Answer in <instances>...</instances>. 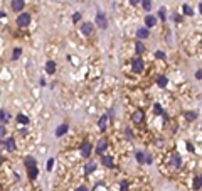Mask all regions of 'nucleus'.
I'll use <instances>...</instances> for the list:
<instances>
[{"label":"nucleus","instance_id":"f257e3e1","mask_svg":"<svg viewBox=\"0 0 202 191\" xmlns=\"http://www.w3.org/2000/svg\"><path fill=\"white\" fill-rule=\"evenodd\" d=\"M30 20H32V17H30V14H27V12H22V14H19L17 17V26L19 27H27L30 24Z\"/></svg>","mask_w":202,"mask_h":191},{"label":"nucleus","instance_id":"f03ea898","mask_svg":"<svg viewBox=\"0 0 202 191\" xmlns=\"http://www.w3.org/2000/svg\"><path fill=\"white\" fill-rule=\"evenodd\" d=\"M131 68H133L135 73H141V71H143V68H145L143 59H141L140 56H135V58L131 59Z\"/></svg>","mask_w":202,"mask_h":191},{"label":"nucleus","instance_id":"7ed1b4c3","mask_svg":"<svg viewBox=\"0 0 202 191\" xmlns=\"http://www.w3.org/2000/svg\"><path fill=\"white\" fill-rule=\"evenodd\" d=\"M96 24L101 27V29H106L108 27V20H106V15L101 14V12H98L96 14Z\"/></svg>","mask_w":202,"mask_h":191},{"label":"nucleus","instance_id":"20e7f679","mask_svg":"<svg viewBox=\"0 0 202 191\" xmlns=\"http://www.w3.org/2000/svg\"><path fill=\"white\" fill-rule=\"evenodd\" d=\"M170 164L173 166V168H182V157L179 154H172V157H170Z\"/></svg>","mask_w":202,"mask_h":191},{"label":"nucleus","instance_id":"39448f33","mask_svg":"<svg viewBox=\"0 0 202 191\" xmlns=\"http://www.w3.org/2000/svg\"><path fill=\"white\" fill-rule=\"evenodd\" d=\"M155 24H157L155 15H147V17H145V27H147V29H152V27H155Z\"/></svg>","mask_w":202,"mask_h":191},{"label":"nucleus","instance_id":"423d86ee","mask_svg":"<svg viewBox=\"0 0 202 191\" xmlns=\"http://www.w3.org/2000/svg\"><path fill=\"white\" fill-rule=\"evenodd\" d=\"M141 120H143V110L138 108V110L131 115V122H133V124H141Z\"/></svg>","mask_w":202,"mask_h":191},{"label":"nucleus","instance_id":"0eeeda50","mask_svg":"<svg viewBox=\"0 0 202 191\" xmlns=\"http://www.w3.org/2000/svg\"><path fill=\"white\" fill-rule=\"evenodd\" d=\"M24 5V0H12V10L14 12H22Z\"/></svg>","mask_w":202,"mask_h":191},{"label":"nucleus","instance_id":"6e6552de","mask_svg":"<svg viewBox=\"0 0 202 191\" xmlns=\"http://www.w3.org/2000/svg\"><path fill=\"white\" fill-rule=\"evenodd\" d=\"M91 149H93V147H91L89 142H83V144H81V154H83L84 157H88V156L91 154Z\"/></svg>","mask_w":202,"mask_h":191},{"label":"nucleus","instance_id":"1a4fd4ad","mask_svg":"<svg viewBox=\"0 0 202 191\" xmlns=\"http://www.w3.org/2000/svg\"><path fill=\"white\" fill-rule=\"evenodd\" d=\"M148 36H150V29H147V27H140V29L137 31V37H138V39H147Z\"/></svg>","mask_w":202,"mask_h":191},{"label":"nucleus","instance_id":"9d476101","mask_svg":"<svg viewBox=\"0 0 202 191\" xmlns=\"http://www.w3.org/2000/svg\"><path fill=\"white\" fill-rule=\"evenodd\" d=\"M106 146H108V142H106V139H101L99 142H98V146H96V152L98 154H103V152L106 151Z\"/></svg>","mask_w":202,"mask_h":191},{"label":"nucleus","instance_id":"9b49d317","mask_svg":"<svg viewBox=\"0 0 202 191\" xmlns=\"http://www.w3.org/2000/svg\"><path fill=\"white\" fill-rule=\"evenodd\" d=\"M5 147H7L9 151H15V149H17L14 137H7V139H5Z\"/></svg>","mask_w":202,"mask_h":191},{"label":"nucleus","instance_id":"f8f14e48","mask_svg":"<svg viewBox=\"0 0 202 191\" xmlns=\"http://www.w3.org/2000/svg\"><path fill=\"white\" fill-rule=\"evenodd\" d=\"M101 164L105 166V168H113V159L110 156H101Z\"/></svg>","mask_w":202,"mask_h":191},{"label":"nucleus","instance_id":"ddd939ff","mask_svg":"<svg viewBox=\"0 0 202 191\" xmlns=\"http://www.w3.org/2000/svg\"><path fill=\"white\" fill-rule=\"evenodd\" d=\"M81 31H83L84 36H89V34L93 32V24H89V22L83 24V26H81Z\"/></svg>","mask_w":202,"mask_h":191},{"label":"nucleus","instance_id":"4468645a","mask_svg":"<svg viewBox=\"0 0 202 191\" xmlns=\"http://www.w3.org/2000/svg\"><path fill=\"white\" fill-rule=\"evenodd\" d=\"M46 71L49 74H54L56 73V63L54 61H47L46 63Z\"/></svg>","mask_w":202,"mask_h":191},{"label":"nucleus","instance_id":"2eb2a0df","mask_svg":"<svg viewBox=\"0 0 202 191\" xmlns=\"http://www.w3.org/2000/svg\"><path fill=\"white\" fill-rule=\"evenodd\" d=\"M68 129H69V127H68V124H62V125H59V127H57V130H56V135H57V137L64 135V134L68 132Z\"/></svg>","mask_w":202,"mask_h":191},{"label":"nucleus","instance_id":"dca6fc26","mask_svg":"<svg viewBox=\"0 0 202 191\" xmlns=\"http://www.w3.org/2000/svg\"><path fill=\"white\" fill-rule=\"evenodd\" d=\"M200 188H202V174H199L194 179V189H200Z\"/></svg>","mask_w":202,"mask_h":191},{"label":"nucleus","instance_id":"f3484780","mask_svg":"<svg viewBox=\"0 0 202 191\" xmlns=\"http://www.w3.org/2000/svg\"><path fill=\"white\" fill-rule=\"evenodd\" d=\"M106 120H108V117H106V115H103V117L99 118V122H98V127H99L101 130L106 129Z\"/></svg>","mask_w":202,"mask_h":191},{"label":"nucleus","instance_id":"a211bd4d","mask_svg":"<svg viewBox=\"0 0 202 191\" xmlns=\"http://www.w3.org/2000/svg\"><path fill=\"white\" fill-rule=\"evenodd\" d=\"M9 118H10V115H9L7 112H5V110H0V122H2V124L9 122Z\"/></svg>","mask_w":202,"mask_h":191},{"label":"nucleus","instance_id":"6ab92c4d","mask_svg":"<svg viewBox=\"0 0 202 191\" xmlns=\"http://www.w3.org/2000/svg\"><path fill=\"white\" fill-rule=\"evenodd\" d=\"M17 122H19V124H22V125H27V124H29V118L25 117V115L19 114L17 115Z\"/></svg>","mask_w":202,"mask_h":191},{"label":"nucleus","instance_id":"aec40b11","mask_svg":"<svg viewBox=\"0 0 202 191\" xmlns=\"http://www.w3.org/2000/svg\"><path fill=\"white\" fill-rule=\"evenodd\" d=\"M137 161L140 162V164H141V162H147V154L138 151V152H137Z\"/></svg>","mask_w":202,"mask_h":191},{"label":"nucleus","instance_id":"412c9836","mask_svg":"<svg viewBox=\"0 0 202 191\" xmlns=\"http://www.w3.org/2000/svg\"><path fill=\"white\" fill-rule=\"evenodd\" d=\"M36 166V159L34 157H25V168L29 169V168H34Z\"/></svg>","mask_w":202,"mask_h":191},{"label":"nucleus","instance_id":"4be33fe9","mask_svg":"<svg viewBox=\"0 0 202 191\" xmlns=\"http://www.w3.org/2000/svg\"><path fill=\"white\" fill-rule=\"evenodd\" d=\"M157 85H158L160 88H165V86H167V78H165V76H158V80H157Z\"/></svg>","mask_w":202,"mask_h":191},{"label":"nucleus","instance_id":"5701e85b","mask_svg":"<svg viewBox=\"0 0 202 191\" xmlns=\"http://www.w3.org/2000/svg\"><path fill=\"white\" fill-rule=\"evenodd\" d=\"M185 118H187V122H192L197 118V114L195 112H185Z\"/></svg>","mask_w":202,"mask_h":191},{"label":"nucleus","instance_id":"b1692460","mask_svg":"<svg viewBox=\"0 0 202 191\" xmlns=\"http://www.w3.org/2000/svg\"><path fill=\"white\" fill-rule=\"evenodd\" d=\"M27 171H29V178H32V179H34V178H37V174H39V171H37L36 166H34V168H29Z\"/></svg>","mask_w":202,"mask_h":191},{"label":"nucleus","instance_id":"393cba45","mask_svg":"<svg viewBox=\"0 0 202 191\" xmlns=\"http://www.w3.org/2000/svg\"><path fill=\"white\" fill-rule=\"evenodd\" d=\"M141 7H143V10H150L152 9V0H141Z\"/></svg>","mask_w":202,"mask_h":191},{"label":"nucleus","instance_id":"a878e982","mask_svg":"<svg viewBox=\"0 0 202 191\" xmlns=\"http://www.w3.org/2000/svg\"><path fill=\"white\" fill-rule=\"evenodd\" d=\"M153 114H155V115H162L163 114L162 105H160V103H155V105H153Z\"/></svg>","mask_w":202,"mask_h":191},{"label":"nucleus","instance_id":"bb28decb","mask_svg":"<svg viewBox=\"0 0 202 191\" xmlns=\"http://www.w3.org/2000/svg\"><path fill=\"white\" fill-rule=\"evenodd\" d=\"M94 169H96V162H89V164L86 166V169H84V171H86V174H91Z\"/></svg>","mask_w":202,"mask_h":191},{"label":"nucleus","instance_id":"cd10ccee","mask_svg":"<svg viewBox=\"0 0 202 191\" xmlns=\"http://www.w3.org/2000/svg\"><path fill=\"white\" fill-rule=\"evenodd\" d=\"M143 51H145V46L141 44L140 41H138V42H137V46H135V52H137V54H141Z\"/></svg>","mask_w":202,"mask_h":191},{"label":"nucleus","instance_id":"c85d7f7f","mask_svg":"<svg viewBox=\"0 0 202 191\" xmlns=\"http://www.w3.org/2000/svg\"><path fill=\"white\" fill-rule=\"evenodd\" d=\"M184 12H185V15H194V10H192V7L190 5H187V4H184Z\"/></svg>","mask_w":202,"mask_h":191},{"label":"nucleus","instance_id":"c756f323","mask_svg":"<svg viewBox=\"0 0 202 191\" xmlns=\"http://www.w3.org/2000/svg\"><path fill=\"white\" fill-rule=\"evenodd\" d=\"M5 137H7V129H5V125L2 124V125H0V140L5 139Z\"/></svg>","mask_w":202,"mask_h":191},{"label":"nucleus","instance_id":"7c9ffc66","mask_svg":"<svg viewBox=\"0 0 202 191\" xmlns=\"http://www.w3.org/2000/svg\"><path fill=\"white\" fill-rule=\"evenodd\" d=\"M158 17L162 19V20H167V12H165V9H160V10H158Z\"/></svg>","mask_w":202,"mask_h":191},{"label":"nucleus","instance_id":"2f4dec72","mask_svg":"<svg viewBox=\"0 0 202 191\" xmlns=\"http://www.w3.org/2000/svg\"><path fill=\"white\" fill-rule=\"evenodd\" d=\"M22 54V49H19V48H15L14 49V56H12V59H19V56Z\"/></svg>","mask_w":202,"mask_h":191},{"label":"nucleus","instance_id":"473e14b6","mask_svg":"<svg viewBox=\"0 0 202 191\" xmlns=\"http://www.w3.org/2000/svg\"><path fill=\"white\" fill-rule=\"evenodd\" d=\"M79 20H81V14L79 12H76V14L72 15V22H79Z\"/></svg>","mask_w":202,"mask_h":191},{"label":"nucleus","instance_id":"72a5a7b5","mask_svg":"<svg viewBox=\"0 0 202 191\" xmlns=\"http://www.w3.org/2000/svg\"><path fill=\"white\" fill-rule=\"evenodd\" d=\"M120 188H121V191H128V181H121Z\"/></svg>","mask_w":202,"mask_h":191},{"label":"nucleus","instance_id":"f704fd0d","mask_svg":"<svg viewBox=\"0 0 202 191\" xmlns=\"http://www.w3.org/2000/svg\"><path fill=\"white\" fill-rule=\"evenodd\" d=\"M125 134H126V139H130V140L133 139V132H131V129H126Z\"/></svg>","mask_w":202,"mask_h":191},{"label":"nucleus","instance_id":"c9c22d12","mask_svg":"<svg viewBox=\"0 0 202 191\" xmlns=\"http://www.w3.org/2000/svg\"><path fill=\"white\" fill-rule=\"evenodd\" d=\"M157 58H160V59H163L165 58V54H163L162 51H157Z\"/></svg>","mask_w":202,"mask_h":191},{"label":"nucleus","instance_id":"e433bc0d","mask_svg":"<svg viewBox=\"0 0 202 191\" xmlns=\"http://www.w3.org/2000/svg\"><path fill=\"white\" fill-rule=\"evenodd\" d=\"M152 161H153V159H152V156L147 154V162H145V164H152Z\"/></svg>","mask_w":202,"mask_h":191},{"label":"nucleus","instance_id":"4c0bfd02","mask_svg":"<svg viewBox=\"0 0 202 191\" xmlns=\"http://www.w3.org/2000/svg\"><path fill=\"white\" fill-rule=\"evenodd\" d=\"M52 162H54V159H49V162H47V169H52Z\"/></svg>","mask_w":202,"mask_h":191},{"label":"nucleus","instance_id":"58836bf2","mask_svg":"<svg viewBox=\"0 0 202 191\" xmlns=\"http://www.w3.org/2000/svg\"><path fill=\"white\" fill-rule=\"evenodd\" d=\"M173 20H175V22H180L182 17H180V15H175V17H173Z\"/></svg>","mask_w":202,"mask_h":191},{"label":"nucleus","instance_id":"ea45409f","mask_svg":"<svg viewBox=\"0 0 202 191\" xmlns=\"http://www.w3.org/2000/svg\"><path fill=\"white\" fill-rule=\"evenodd\" d=\"M130 4L131 5H138V4H140V0H130Z\"/></svg>","mask_w":202,"mask_h":191},{"label":"nucleus","instance_id":"a19ab883","mask_svg":"<svg viewBox=\"0 0 202 191\" xmlns=\"http://www.w3.org/2000/svg\"><path fill=\"white\" fill-rule=\"evenodd\" d=\"M187 147H189V151H190V152H194V147H192L190 142H187Z\"/></svg>","mask_w":202,"mask_h":191},{"label":"nucleus","instance_id":"79ce46f5","mask_svg":"<svg viewBox=\"0 0 202 191\" xmlns=\"http://www.w3.org/2000/svg\"><path fill=\"white\" fill-rule=\"evenodd\" d=\"M76 191H88V189H86V188H83V186H81V188H78Z\"/></svg>","mask_w":202,"mask_h":191},{"label":"nucleus","instance_id":"37998d69","mask_svg":"<svg viewBox=\"0 0 202 191\" xmlns=\"http://www.w3.org/2000/svg\"><path fill=\"white\" fill-rule=\"evenodd\" d=\"M0 17H5V12L4 10H0Z\"/></svg>","mask_w":202,"mask_h":191},{"label":"nucleus","instance_id":"c03bdc74","mask_svg":"<svg viewBox=\"0 0 202 191\" xmlns=\"http://www.w3.org/2000/svg\"><path fill=\"white\" fill-rule=\"evenodd\" d=\"M199 10H200V14H202V4H200V5H199Z\"/></svg>","mask_w":202,"mask_h":191}]
</instances>
